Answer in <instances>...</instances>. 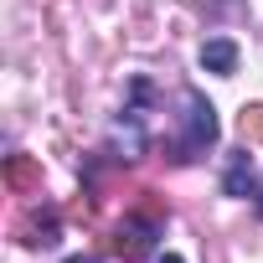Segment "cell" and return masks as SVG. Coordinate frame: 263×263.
<instances>
[{
    "mask_svg": "<svg viewBox=\"0 0 263 263\" xmlns=\"http://www.w3.org/2000/svg\"><path fill=\"white\" fill-rule=\"evenodd\" d=\"M212 140H217V114H212V103H206L196 88H186V135H181V155H176V160L201 155Z\"/></svg>",
    "mask_w": 263,
    "mask_h": 263,
    "instance_id": "6da1fadb",
    "label": "cell"
},
{
    "mask_svg": "<svg viewBox=\"0 0 263 263\" xmlns=\"http://www.w3.org/2000/svg\"><path fill=\"white\" fill-rule=\"evenodd\" d=\"M160 263H186V258H176V253H165V258H160Z\"/></svg>",
    "mask_w": 263,
    "mask_h": 263,
    "instance_id": "52a82bcc",
    "label": "cell"
},
{
    "mask_svg": "<svg viewBox=\"0 0 263 263\" xmlns=\"http://www.w3.org/2000/svg\"><path fill=\"white\" fill-rule=\"evenodd\" d=\"M201 67H206V72H222V78H227V72L237 67V47H232L227 36L206 42V47H201Z\"/></svg>",
    "mask_w": 263,
    "mask_h": 263,
    "instance_id": "3957f363",
    "label": "cell"
},
{
    "mask_svg": "<svg viewBox=\"0 0 263 263\" xmlns=\"http://www.w3.org/2000/svg\"><path fill=\"white\" fill-rule=\"evenodd\" d=\"M242 140H263V103L242 108Z\"/></svg>",
    "mask_w": 263,
    "mask_h": 263,
    "instance_id": "8992f818",
    "label": "cell"
},
{
    "mask_svg": "<svg viewBox=\"0 0 263 263\" xmlns=\"http://www.w3.org/2000/svg\"><path fill=\"white\" fill-rule=\"evenodd\" d=\"M6 181L26 191V186H42V171H36V165H31L26 155H11V160H6Z\"/></svg>",
    "mask_w": 263,
    "mask_h": 263,
    "instance_id": "277c9868",
    "label": "cell"
},
{
    "mask_svg": "<svg viewBox=\"0 0 263 263\" xmlns=\"http://www.w3.org/2000/svg\"><path fill=\"white\" fill-rule=\"evenodd\" d=\"M253 191V165H248V155H232V165H227V196H248Z\"/></svg>",
    "mask_w": 263,
    "mask_h": 263,
    "instance_id": "5b68a950",
    "label": "cell"
},
{
    "mask_svg": "<svg viewBox=\"0 0 263 263\" xmlns=\"http://www.w3.org/2000/svg\"><path fill=\"white\" fill-rule=\"evenodd\" d=\"M67 263H98V258H83V253H78V258H67Z\"/></svg>",
    "mask_w": 263,
    "mask_h": 263,
    "instance_id": "ba28073f",
    "label": "cell"
},
{
    "mask_svg": "<svg viewBox=\"0 0 263 263\" xmlns=\"http://www.w3.org/2000/svg\"><path fill=\"white\" fill-rule=\"evenodd\" d=\"M150 248H155V222H150V217H129V222L119 227V237H114V253L129 258V263L145 258Z\"/></svg>",
    "mask_w": 263,
    "mask_h": 263,
    "instance_id": "7a4b0ae2",
    "label": "cell"
},
{
    "mask_svg": "<svg viewBox=\"0 0 263 263\" xmlns=\"http://www.w3.org/2000/svg\"><path fill=\"white\" fill-rule=\"evenodd\" d=\"M258 217H263V196H258Z\"/></svg>",
    "mask_w": 263,
    "mask_h": 263,
    "instance_id": "9c48e42d",
    "label": "cell"
}]
</instances>
